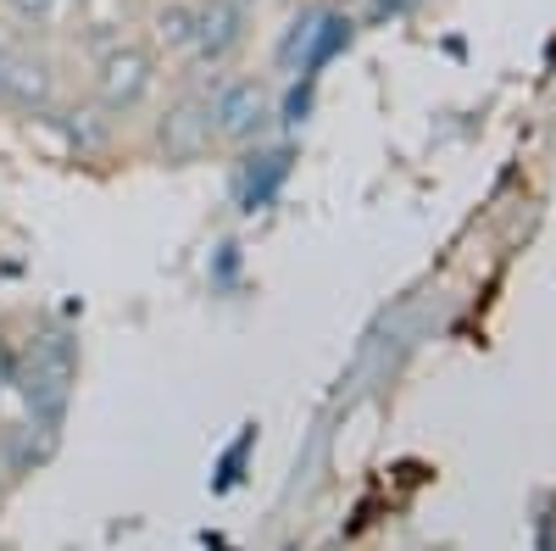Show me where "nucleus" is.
Returning a JSON list of instances; mask_svg holds the SVG:
<instances>
[{
    "mask_svg": "<svg viewBox=\"0 0 556 551\" xmlns=\"http://www.w3.org/2000/svg\"><path fill=\"white\" fill-rule=\"evenodd\" d=\"M151 78H156V62H151L146 45H128V39H117V45H106V51H101L96 89H101V101H106L112 112H128V107L146 101Z\"/></svg>",
    "mask_w": 556,
    "mask_h": 551,
    "instance_id": "1",
    "label": "nucleus"
},
{
    "mask_svg": "<svg viewBox=\"0 0 556 551\" xmlns=\"http://www.w3.org/2000/svg\"><path fill=\"white\" fill-rule=\"evenodd\" d=\"M56 96V73L34 51H7V107L17 112H45Z\"/></svg>",
    "mask_w": 556,
    "mask_h": 551,
    "instance_id": "2",
    "label": "nucleus"
},
{
    "mask_svg": "<svg viewBox=\"0 0 556 551\" xmlns=\"http://www.w3.org/2000/svg\"><path fill=\"white\" fill-rule=\"evenodd\" d=\"M240 34H245V7L240 0H212V7L195 12V51L206 62H223L240 45Z\"/></svg>",
    "mask_w": 556,
    "mask_h": 551,
    "instance_id": "3",
    "label": "nucleus"
},
{
    "mask_svg": "<svg viewBox=\"0 0 556 551\" xmlns=\"http://www.w3.org/2000/svg\"><path fill=\"white\" fill-rule=\"evenodd\" d=\"M212 123L217 134H228V140H251V134L267 123V96L256 84H228L217 107H212Z\"/></svg>",
    "mask_w": 556,
    "mask_h": 551,
    "instance_id": "4",
    "label": "nucleus"
},
{
    "mask_svg": "<svg viewBox=\"0 0 556 551\" xmlns=\"http://www.w3.org/2000/svg\"><path fill=\"white\" fill-rule=\"evenodd\" d=\"M212 134H217V123H212V107H201V101H184V107H173L167 112V123H162V151L167 156H201L206 146H212Z\"/></svg>",
    "mask_w": 556,
    "mask_h": 551,
    "instance_id": "5",
    "label": "nucleus"
},
{
    "mask_svg": "<svg viewBox=\"0 0 556 551\" xmlns=\"http://www.w3.org/2000/svg\"><path fill=\"white\" fill-rule=\"evenodd\" d=\"M351 45V23L345 17H312V34H306V45H301V67L312 73V67H323L334 51H345Z\"/></svg>",
    "mask_w": 556,
    "mask_h": 551,
    "instance_id": "6",
    "label": "nucleus"
},
{
    "mask_svg": "<svg viewBox=\"0 0 556 551\" xmlns=\"http://www.w3.org/2000/svg\"><path fill=\"white\" fill-rule=\"evenodd\" d=\"M156 39L167 51H190L195 45V7H162L156 12Z\"/></svg>",
    "mask_w": 556,
    "mask_h": 551,
    "instance_id": "7",
    "label": "nucleus"
},
{
    "mask_svg": "<svg viewBox=\"0 0 556 551\" xmlns=\"http://www.w3.org/2000/svg\"><path fill=\"white\" fill-rule=\"evenodd\" d=\"M256 162H262V173H256V167H245V206H251V212L273 196V184L285 178L290 156H285V151H267V156H256Z\"/></svg>",
    "mask_w": 556,
    "mask_h": 551,
    "instance_id": "8",
    "label": "nucleus"
},
{
    "mask_svg": "<svg viewBox=\"0 0 556 551\" xmlns=\"http://www.w3.org/2000/svg\"><path fill=\"white\" fill-rule=\"evenodd\" d=\"M7 7H12L23 23H34V28H39V23H56L67 0H7Z\"/></svg>",
    "mask_w": 556,
    "mask_h": 551,
    "instance_id": "9",
    "label": "nucleus"
},
{
    "mask_svg": "<svg viewBox=\"0 0 556 551\" xmlns=\"http://www.w3.org/2000/svg\"><path fill=\"white\" fill-rule=\"evenodd\" d=\"M0 107H7V45H0Z\"/></svg>",
    "mask_w": 556,
    "mask_h": 551,
    "instance_id": "10",
    "label": "nucleus"
}]
</instances>
